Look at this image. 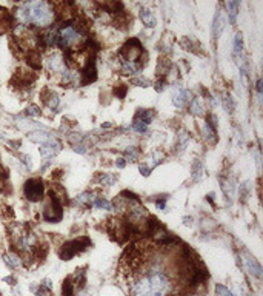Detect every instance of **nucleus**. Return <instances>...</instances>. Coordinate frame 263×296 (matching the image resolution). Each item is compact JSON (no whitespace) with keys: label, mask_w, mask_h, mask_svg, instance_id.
I'll return each instance as SVG.
<instances>
[{"label":"nucleus","mask_w":263,"mask_h":296,"mask_svg":"<svg viewBox=\"0 0 263 296\" xmlns=\"http://www.w3.org/2000/svg\"><path fill=\"white\" fill-rule=\"evenodd\" d=\"M171 290L169 276L159 264L147 267L132 281V296H168Z\"/></svg>","instance_id":"f257e3e1"},{"label":"nucleus","mask_w":263,"mask_h":296,"mask_svg":"<svg viewBox=\"0 0 263 296\" xmlns=\"http://www.w3.org/2000/svg\"><path fill=\"white\" fill-rule=\"evenodd\" d=\"M17 19L23 25H37V26H48L54 22V8L48 2H30L22 5L16 13Z\"/></svg>","instance_id":"f03ea898"},{"label":"nucleus","mask_w":263,"mask_h":296,"mask_svg":"<svg viewBox=\"0 0 263 296\" xmlns=\"http://www.w3.org/2000/svg\"><path fill=\"white\" fill-rule=\"evenodd\" d=\"M82 35L72 25H66L57 33V45L60 48H74L80 43Z\"/></svg>","instance_id":"7ed1b4c3"},{"label":"nucleus","mask_w":263,"mask_h":296,"mask_svg":"<svg viewBox=\"0 0 263 296\" xmlns=\"http://www.w3.org/2000/svg\"><path fill=\"white\" fill-rule=\"evenodd\" d=\"M89 245V241L86 238H80V239H74L68 242L62 247L60 250V258L65 259V261H69L72 256H76L77 253H80L82 250H85Z\"/></svg>","instance_id":"20e7f679"},{"label":"nucleus","mask_w":263,"mask_h":296,"mask_svg":"<svg viewBox=\"0 0 263 296\" xmlns=\"http://www.w3.org/2000/svg\"><path fill=\"white\" fill-rule=\"evenodd\" d=\"M23 193H25V197L31 202H37L43 197V182L40 179L34 177V179H30V181L25 182V187H23Z\"/></svg>","instance_id":"39448f33"},{"label":"nucleus","mask_w":263,"mask_h":296,"mask_svg":"<svg viewBox=\"0 0 263 296\" xmlns=\"http://www.w3.org/2000/svg\"><path fill=\"white\" fill-rule=\"evenodd\" d=\"M49 197H51L49 202L45 204V209H43V219L48 222H57L62 219V204L56 197L52 196Z\"/></svg>","instance_id":"423d86ee"},{"label":"nucleus","mask_w":263,"mask_h":296,"mask_svg":"<svg viewBox=\"0 0 263 296\" xmlns=\"http://www.w3.org/2000/svg\"><path fill=\"white\" fill-rule=\"evenodd\" d=\"M142 43L137 39H131L128 40L122 48V54L125 57L126 62H135L139 60V57L142 56Z\"/></svg>","instance_id":"0eeeda50"},{"label":"nucleus","mask_w":263,"mask_h":296,"mask_svg":"<svg viewBox=\"0 0 263 296\" xmlns=\"http://www.w3.org/2000/svg\"><path fill=\"white\" fill-rule=\"evenodd\" d=\"M242 258H243L242 259L243 265L248 270V273H251L252 276H256L257 279H262V267H260V264L256 261V259H254L249 253H243Z\"/></svg>","instance_id":"6e6552de"},{"label":"nucleus","mask_w":263,"mask_h":296,"mask_svg":"<svg viewBox=\"0 0 263 296\" xmlns=\"http://www.w3.org/2000/svg\"><path fill=\"white\" fill-rule=\"evenodd\" d=\"M60 151V143L56 139H49L48 142H45L42 148H40V153L45 159H49L52 156H56Z\"/></svg>","instance_id":"1a4fd4ad"},{"label":"nucleus","mask_w":263,"mask_h":296,"mask_svg":"<svg viewBox=\"0 0 263 296\" xmlns=\"http://www.w3.org/2000/svg\"><path fill=\"white\" fill-rule=\"evenodd\" d=\"M82 77H83V84L94 82L96 77H97V71H96V65H94V62L88 60V64L85 65L83 71H82Z\"/></svg>","instance_id":"9d476101"},{"label":"nucleus","mask_w":263,"mask_h":296,"mask_svg":"<svg viewBox=\"0 0 263 296\" xmlns=\"http://www.w3.org/2000/svg\"><path fill=\"white\" fill-rule=\"evenodd\" d=\"M188 97H189L188 91H185V89H182V88H176L174 93H172V102H174L177 108H182V106L189 101Z\"/></svg>","instance_id":"9b49d317"},{"label":"nucleus","mask_w":263,"mask_h":296,"mask_svg":"<svg viewBox=\"0 0 263 296\" xmlns=\"http://www.w3.org/2000/svg\"><path fill=\"white\" fill-rule=\"evenodd\" d=\"M223 26H225L223 14H222V11H217L215 17H214V22H213V34H214L215 39H219V35L223 31Z\"/></svg>","instance_id":"f8f14e48"},{"label":"nucleus","mask_w":263,"mask_h":296,"mask_svg":"<svg viewBox=\"0 0 263 296\" xmlns=\"http://www.w3.org/2000/svg\"><path fill=\"white\" fill-rule=\"evenodd\" d=\"M140 19L143 25L148 26V28H154V26H156V17H154L152 11L147 10V8H142L140 10Z\"/></svg>","instance_id":"ddd939ff"},{"label":"nucleus","mask_w":263,"mask_h":296,"mask_svg":"<svg viewBox=\"0 0 263 296\" xmlns=\"http://www.w3.org/2000/svg\"><path fill=\"white\" fill-rule=\"evenodd\" d=\"M137 71H139V65L135 64V62H126V60L122 62V73L125 76L137 74Z\"/></svg>","instance_id":"4468645a"},{"label":"nucleus","mask_w":263,"mask_h":296,"mask_svg":"<svg viewBox=\"0 0 263 296\" xmlns=\"http://www.w3.org/2000/svg\"><path fill=\"white\" fill-rule=\"evenodd\" d=\"M226 10H228V16H230V20L234 23L235 22V16L239 13V6H240V2H226Z\"/></svg>","instance_id":"2eb2a0df"},{"label":"nucleus","mask_w":263,"mask_h":296,"mask_svg":"<svg viewBox=\"0 0 263 296\" xmlns=\"http://www.w3.org/2000/svg\"><path fill=\"white\" fill-rule=\"evenodd\" d=\"M3 259H5V262H6L8 265H10L11 268H17V267H20V265H22L20 256H19V255H16V253L5 255Z\"/></svg>","instance_id":"dca6fc26"},{"label":"nucleus","mask_w":263,"mask_h":296,"mask_svg":"<svg viewBox=\"0 0 263 296\" xmlns=\"http://www.w3.org/2000/svg\"><path fill=\"white\" fill-rule=\"evenodd\" d=\"M152 116H154L152 110H139L137 118H135V121H140L142 123L148 125V123L152 121Z\"/></svg>","instance_id":"f3484780"},{"label":"nucleus","mask_w":263,"mask_h":296,"mask_svg":"<svg viewBox=\"0 0 263 296\" xmlns=\"http://www.w3.org/2000/svg\"><path fill=\"white\" fill-rule=\"evenodd\" d=\"M30 139L34 140V142H42V143H45V142H48V140L51 139V136H49L47 131H34V133L30 134Z\"/></svg>","instance_id":"a211bd4d"},{"label":"nucleus","mask_w":263,"mask_h":296,"mask_svg":"<svg viewBox=\"0 0 263 296\" xmlns=\"http://www.w3.org/2000/svg\"><path fill=\"white\" fill-rule=\"evenodd\" d=\"M234 54L239 57H242L243 54V37L240 33L235 34V39H234Z\"/></svg>","instance_id":"6ab92c4d"},{"label":"nucleus","mask_w":263,"mask_h":296,"mask_svg":"<svg viewBox=\"0 0 263 296\" xmlns=\"http://www.w3.org/2000/svg\"><path fill=\"white\" fill-rule=\"evenodd\" d=\"M191 111L196 116H202L203 114V105H202V99L200 97H196L194 101L191 102Z\"/></svg>","instance_id":"aec40b11"},{"label":"nucleus","mask_w":263,"mask_h":296,"mask_svg":"<svg viewBox=\"0 0 263 296\" xmlns=\"http://www.w3.org/2000/svg\"><path fill=\"white\" fill-rule=\"evenodd\" d=\"M63 296H74V282L71 279L63 282Z\"/></svg>","instance_id":"412c9836"},{"label":"nucleus","mask_w":263,"mask_h":296,"mask_svg":"<svg viewBox=\"0 0 263 296\" xmlns=\"http://www.w3.org/2000/svg\"><path fill=\"white\" fill-rule=\"evenodd\" d=\"M203 134H205V138H206L208 140H214V139H215V131H214V128L211 127L210 122H206V123L203 125Z\"/></svg>","instance_id":"4be33fe9"},{"label":"nucleus","mask_w":263,"mask_h":296,"mask_svg":"<svg viewBox=\"0 0 263 296\" xmlns=\"http://www.w3.org/2000/svg\"><path fill=\"white\" fill-rule=\"evenodd\" d=\"M45 104H47L49 108H56V106L59 105V96L54 94V93H49L48 99H45Z\"/></svg>","instance_id":"5701e85b"},{"label":"nucleus","mask_w":263,"mask_h":296,"mask_svg":"<svg viewBox=\"0 0 263 296\" xmlns=\"http://www.w3.org/2000/svg\"><path fill=\"white\" fill-rule=\"evenodd\" d=\"M94 205L97 209H103V210H111V204L108 202L106 199H103V197H97V199H94Z\"/></svg>","instance_id":"b1692460"},{"label":"nucleus","mask_w":263,"mask_h":296,"mask_svg":"<svg viewBox=\"0 0 263 296\" xmlns=\"http://www.w3.org/2000/svg\"><path fill=\"white\" fill-rule=\"evenodd\" d=\"M76 285L79 287V289H83L85 285V272L83 270H77V275H76Z\"/></svg>","instance_id":"393cba45"},{"label":"nucleus","mask_w":263,"mask_h":296,"mask_svg":"<svg viewBox=\"0 0 263 296\" xmlns=\"http://www.w3.org/2000/svg\"><path fill=\"white\" fill-rule=\"evenodd\" d=\"M215 296H231V293H230L228 289H226V287L219 284L215 287Z\"/></svg>","instance_id":"a878e982"},{"label":"nucleus","mask_w":263,"mask_h":296,"mask_svg":"<svg viewBox=\"0 0 263 296\" xmlns=\"http://www.w3.org/2000/svg\"><path fill=\"white\" fill-rule=\"evenodd\" d=\"M223 105H225V108L228 110L230 113L234 111V102H232V99H231L230 96H226V97L223 99Z\"/></svg>","instance_id":"bb28decb"},{"label":"nucleus","mask_w":263,"mask_h":296,"mask_svg":"<svg viewBox=\"0 0 263 296\" xmlns=\"http://www.w3.org/2000/svg\"><path fill=\"white\" fill-rule=\"evenodd\" d=\"M79 202H82V204H91V202H93V196H91V193H83V194H80V196H79Z\"/></svg>","instance_id":"cd10ccee"},{"label":"nucleus","mask_w":263,"mask_h":296,"mask_svg":"<svg viewBox=\"0 0 263 296\" xmlns=\"http://www.w3.org/2000/svg\"><path fill=\"white\" fill-rule=\"evenodd\" d=\"M132 128H134L135 131H139V133H145V131H147V125L142 123L140 121H134Z\"/></svg>","instance_id":"c85d7f7f"},{"label":"nucleus","mask_w":263,"mask_h":296,"mask_svg":"<svg viewBox=\"0 0 263 296\" xmlns=\"http://www.w3.org/2000/svg\"><path fill=\"white\" fill-rule=\"evenodd\" d=\"M193 170H194V181H197V179L200 177V174H202V165L198 164V162H196Z\"/></svg>","instance_id":"c756f323"},{"label":"nucleus","mask_w":263,"mask_h":296,"mask_svg":"<svg viewBox=\"0 0 263 296\" xmlns=\"http://www.w3.org/2000/svg\"><path fill=\"white\" fill-rule=\"evenodd\" d=\"M5 179H6V170L0 165V188L5 185Z\"/></svg>","instance_id":"7c9ffc66"},{"label":"nucleus","mask_w":263,"mask_h":296,"mask_svg":"<svg viewBox=\"0 0 263 296\" xmlns=\"http://www.w3.org/2000/svg\"><path fill=\"white\" fill-rule=\"evenodd\" d=\"M28 114H31V116H39V114H40L39 106H35V105L28 106Z\"/></svg>","instance_id":"2f4dec72"},{"label":"nucleus","mask_w":263,"mask_h":296,"mask_svg":"<svg viewBox=\"0 0 263 296\" xmlns=\"http://www.w3.org/2000/svg\"><path fill=\"white\" fill-rule=\"evenodd\" d=\"M132 84H137V85H145V87L149 85L148 80H145V79H134V80H132Z\"/></svg>","instance_id":"473e14b6"},{"label":"nucleus","mask_w":263,"mask_h":296,"mask_svg":"<svg viewBox=\"0 0 263 296\" xmlns=\"http://www.w3.org/2000/svg\"><path fill=\"white\" fill-rule=\"evenodd\" d=\"M126 156H128V160H134L135 157H137V150L131 148L130 150V155H126Z\"/></svg>","instance_id":"72a5a7b5"},{"label":"nucleus","mask_w":263,"mask_h":296,"mask_svg":"<svg viewBox=\"0 0 263 296\" xmlns=\"http://www.w3.org/2000/svg\"><path fill=\"white\" fill-rule=\"evenodd\" d=\"M140 172H142L143 176H148L149 174V168L147 165H140Z\"/></svg>","instance_id":"f704fd0d"},{"label":"nucleus","mask_w":263,"mask_h":296,"mask_svg":"<svg viewBox=\"0 0 263 296\" xmlns=\"http://www.w3.org/2000/svg\"><path fill=\"white\" fill-rule=\"evenodd\" d=\"M115 165L119 167V168H123V167H125V159H122V157H120V159H117Z\"/></svg>","instance_id":"c9c22d12"},{"label":"nucleus","mask_w":263,"mask_h":296,"mask_svg":"<svg viewBox=\"0 0 263 296\" xmlns=\"http://www.w3.org/2000/svg\"><path fill=\"white\" fill-rule=\"evenodd\" d=\"M156 89H157V91H162V89H163V82H157L156 84Z\"/></svg>","instance_id":"e433bc0d"}]
</instances>
